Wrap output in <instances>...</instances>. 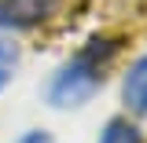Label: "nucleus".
Here are the masks:
<instances>
[{
	"mask_svg": "<svg viewBox=\"0 0 147 143\" xmlns=\"http://www.w3.org/2000/svg\"><path fill=\"white\" fill-rule=\"evenodd\" d=\"M114 55V44L110 40H88V48L77 55L74 62H66L63 70H59V77L52 81V103L55 107H77V103H85L92 92H96V85L103 81V66H107V59Z\"/></svg>",
	"mask_w": 147,
	"mask_h": 143,
	"instance_id": "nucleus-1",
	"label": "nucleus"
},
{
	"mask_svg": "<svg viewBox=\"0 0 147 143\" xmlns=\"http://www.w3.org/2000/svg\"><path fill=\"white\" fill-rule=\"evenodd\" d=\"M59 0H0V26H37L55 11Z\"/></svg>",
	"mask_w": 147,
	"mask_h": 143,
	"instance_id": "nucleus-2",
	"label": "nucleus"
},
{
	"mask_svg": "<svg viewBox=\"0 0 147 143\" xmlns=\"http://www.w3.org/2000/svg\"><path fill=\"white\" fill-rule=\"evenodd\" d=\"M121 99L132 114H147V55H140L129 66L125 81H121Z\"/></svg>",
	"mask_w": 147,
	"mask_h": 143,
	"instance_id": "nucleus-3",
	"label": "nucleus"
},
{
	"mask_svg": "<svg viewBox=\"0 0 147 143\" xmlns=\"http://www.w3.org/2000/svg\"><path fill=\"white\" fill-rule=\"evenodd\" d=\"M99 143H144V136H140V128L132 125V121L114 117V121H107V128H103Z\"/></svg>",
	"mask_w": 147,
	"mask_h": 143,
	"instance_id": "nucleus-4",
	"label": "nucleus"
},
{
	"mask_svg": "<svg viewBox=\"0 0 147 143\" xmlns=\"http://www.w3.org/2000/svg\"><path fill=\"white\" fill-rule=\"evenodd\" d=\"M15 62H18L15 44H4V40H0V92H4V85H7V81H11V73H15Z\"/></svg>",
	"mask_w": 147,
	"mask_h": 143,
	"instance_id": "nucleus-5",
	"label": "nucleus"
},
{
	"mask_svg": "<svg viewBox=\"0 0 147 143\" xmlns=\"http://www.w3.org/2000/svg\"><path fill=\"white\" fill-rule=\"evenodd\" d=\"M18 143H55V136L52 132H26Z\"/></svg>",
	"mask_w": 147,
	"mask_h": 143,
	"instance_id": "nucleus-6",
	"label": "nucleus"
}]
</instances>
